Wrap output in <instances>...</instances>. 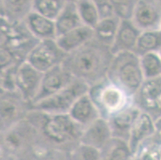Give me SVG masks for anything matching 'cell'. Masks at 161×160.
<instances>
[{
    "label": "cell",
    "mask_w": 161,
    "mask_h": 160,
    "mask_svg": "<svg viewBox=\"0 0 161 160\" xmlns=\"http://www.w3.org/2000/svg\"><path fill=\"white\" fill-rule=\"evenodd\" d=\"M112 138L108 120L99 118L83 129L80 143L101 150Z\"/></svg>",
    "instance_id": "obj_16"
},
{
    "label": "cell",
    "mask_w": 161,
    "mask_h": 160,
    "mask_svg": "<svg viewBox=\"0 0 161 160\" xmlns=\"http://www.w3.org/2000/svg\"><path fill=\"white\" fill-rule=\"evenodd\" d=\"M72 160H101L100 150L80 143L71 152Z\"/></svg>",
    "instance_id": "obj_31"
},
{
    "label": "cell",
    "mask_w": 161,
    "mask_h": 160,
    "mask_svg": "<svg viewBox=\"0 0 161 160\" xmlns=\"http://www.w3.org/2000/svg\"><path fill=\"white\" fill-rule=\"evenodd\" d=\"M67 54L58 46L55 39L41 40L27 56V60L33 67L46 73L63 63Z\"/></svg>",
    "instance_id": "obj_10"
},
{
    "label": "cell",
    "mask_w": 161,
    "mask_h": 160,
    "mask_svg": "<svg viewBox=\"0 0 161 160\" xmlns=\"http://www.w3.org/2000/svg\"><path fill=\"white\" fill-rule=\"evenodd\" d=\"M75 80V79L66 70L62 64L53 67L43 74L39 91L31 105L60 91Z\"/></svg>",
    "instance_id": "obj_11"
},
{
    "label": "cell",
    "mask_w": 161,
    "mask_h": 160,
    "mask_svg": "<svg viewBox=\"0 0 161 160\" xmlns=\"http://www.w3.org/2000/svg\"><path fill=\"white\" fill-rule=\"evenodd\" d=\"M68 114L83 129L95 120L101 118L99 111L91 99L88 93L82 95L75 102Z\"/></svg>",
    "instance_id": "obj_17"
},
{
    "label": "cell",
    "mask_w": 161,
    "mask_h": 160,
    "mask_svg": "<svg viewBox=\"0 0 161 160\" xmlns=\"http://www.w3.org/2000/svg\"><path fill=\"white\" fill-rule=\"evenodd\" d=\"M113 57L111 47L92 39L67 54L62 65L75 79L92 86L106 79Z\"/></svg>",
    "instance_id": "obj_2"
},
{
    "label": "cell",
    "mask_w": 161,
    "mask_h": 160,
    "mask_svg": "<svg viewBox=\"0 0 161 160\" xmlns=\"http://www.w3.org/2000/svg\"><path fill=\"white\" fill-rule=\"evenodd\" d=\"M33 11V0H1L0 18L10 22H22Z\"/></svg>",
    "instance_id": "obj_20"
},
{
    "label": "cell",
    "mask_w": 161,
    "mask_h": 160,
    "mask_svg": "<svg viewBox=\"0 0 161 160\" xmlns=\"http://www.w3.org/2000/svg\"><path fill=\"white\" fill-rule=\"evenodd\" d=\"M121 20L116 17L101 19L94 29V38L105 46L112 47Z\"/></svg>",
    "instance_id": "obj_23"
},
{
    "label": "cell",
    "mask_w": 161,
    "mask_h": 160,
    "mask_svg": "<svg viewBox=\"0 0 161 160\" xmlns=\"http://www.w3.org/2000/svg\"><path fill=\"white\" fill-rule=\"evenodd\" d=\"M26 119L37 131L39 144L50 151L71 153L80 144L83 128L68 114L31 110Z\"/></svg>",
    "instance_id": "obj_1"
},
{
    "label": "cell",
    "mask_w": 161,
    "mask_h": 160,
    "mask_svg": "<svg viewBox=\"0 0 161 160\" xmlns=\"http://www.w3.org/2000/svg\"><path fill=\"white\" fill-rule=\"evenodd\" d=\"M94 38V30L84 25L56 38L58 46L67 54L83 47Z\"/></svg>",
    "instance_id": "obj_19"
},
{
    "label": "cell",
    "mask_w": 161,
    "mask_h": 160,
    "mask_svg": "<svg viewBox=\"0 0 161 160\" xmlns=\"http://www.w3.org/2000/svg\"><path fill=\"white\" fill-rule=\"evenodd\" d=\"M141 31L131 20H121L111 51L114 55L122 52H133Z\"/></svg>",
    "instance_id": "obj_15"
},
{
    "label": "cell",
    "mask_w": 161,
    "mask_h": 160,
    "mask_svg": "<svg viewBox=\"0 0 161 160\" xmlns=\"http://www.w3.org/2000/svg\"><path fill=\"white\" fill-rule=\"evenodd\" d=\"M29 30L39 40L56 39L55 21L32 11L24 20Z\"/></svg>",
    "instance_id": "obj_22"
},
{
    "label": "cell",
    "mask_w": 161,
    "mask_h": 160,
    "mask_svg": "<svg viewBox=\"0 0 161 160\" xmlns=\"http://www.w3.org/2000/svg\"><path fill=\"white\" fill-rule=\"evenodd\" d=\"M155 126H156V131L159 132V134L161 135V117L155 122Z\"/></svg>",
    "instance_id": "obj_33"
},
{
    "label": "cell",
    "mask_w": 161,
    "mask_h": 160,
    "mask_svg": "<svg viewBox=\"0 0 161 160\" xmlns=\"http://www.w3.org/2000/svg\"><path fill=\"white\" fill-rule=\"evenodd\" d=\"M131 21L141 32L159 30L161 27L160 2L138 0Z\"/></svg>",
    "instance_id": "obj_12"
},
{
    "label": "cell",
    "mask_w": 161,
    "mask_h": 160,
    "mask_svg": "<svg viewBox=\"0 0 161 160\" xmlns=\"http://www.w3.org/2000/svg\"><path fill=\"white\" fill-rule=\"evenodd\" d=\"M88 95L101 118L108 120L131 104V99L108 78L90 86Z\"/></svg>",
    "instance_id": "obj_5"
},
{
    "label": "cell",
    "mask_w": 161,
    "mask_h": 160,
    "mask_svg": "<svg viewBox=\"0 0 161 160\" xmlns=\"http://www.w3.org/2000/svg\"><path fill=\"white\" fill-rule=\"evenodd\" d=\"M156 133V129L154 120L148 114L141 112L136 121L135 122L133 127H131L128 142L131 156L136 152L137 148L143 141Z\"/></svg>",
    "instance_id": "obj_18"
},
{
    "label": "cell",
    "mask_w": 161,
    "mask_h": 160,
    "mask_svg": "<svg viewBox=\"0 0 161 160\" xmlns=\"http://www.w3.org/2000/svg\"><path fill=\"white\" fill-rule=\"evenodd\" d=\"M76 3L83 25L94 30L100 21L94 0H77Z\"/></svg>",
    "instance_id": "obj_27"
},
{
    "label": "cell",
    "mask_w": 161,
    "mask_h": 160,
    "mask_svg": "<svg viewBox=\"0 0 161 160\" xmlns=\"http://www.w3.org/2000/svg\"><path fill=\"white\" fill-rule=\"evenodd\" d=\"M160 30H161V27H160Z\"/></svg>",
    "instance_id": "obj_37"
},
{
    "label": "cell",
    "mask_w": 161,
    "mask_h": 160,
    "mask_svg": "<svg viewBox=\"0 0 161 160\" xmlns=\"http://www.w3.org/2000/svg\"><path fill=\"white\" fill-rule=\"evenodd\" d=\"M31 103L18 91L0 90V131L26 119Z\"/></svg>",
    "instance_id": "obj_8"
},
{
    "label": "cell",
    "mask_w": 161,
    "mask_h": 160,
    "mask_svg": "<svg viewBox=\"0 0 161 160\" xmlns=\"http://www.w3.org/2000/svg\"><path fill=\"white\" fill-rule=\"evenodd\" d=\"M101 160H131L128 142L117 138L110 139L100 150Z\"/></svg>",
    "instance_id": "obj_24"
},
{
    "label": "cell",
    "mask_w": 161,
    "mask_h": 160,
    "mask_svg": "<svg viewBox=\"0 0 161 160\" xmlns=\"http://www.w3.org/2000/svg\"><path fill=\"white\" fill-rule=\"evenodd\" d=\"M0 21V48L9 51L19 62L26 61L40 40L32 35L24 21L10 22L1 18Z\"/></svg>",
    "instance_id": "obj_4"
},
{
    "label": "cell",
    "mask_w": 161,
    "mask_h": 160,
    "mask_svg": "<svg viewBox=\"0 0 161 160\" xmlns=\"http://www.w3.org/2000/svg\"><path fill=\"white\" fill-rule=\"evenodd\" d=\"M107 78L132 99L144 81L140 57L134 52L114 55Z\"/></svg>",
    "instance_id": "obj_3"
},
{
    "label": "cell",
    "mask_w": 161,
    "mask_h": 160,
    "mask_svg": "<svg viewBox=\"0 0 161 160\" xmlns=\"http://www.w3.org/2000/svg\"><path fill=\"white\" fill-rule=\"evenodd\" d=\"M159 2H160V3H161V1H159Z\"/></svg>",
    "instance_id": "obj_36"
},
{
    "label": "cell",
    "mask_w": 161,
    "mask_h": 160,
    "mask_svg": "<svg viewBox=\"0 0 161 160\" xmlns=\"http://www.w3.org/2000/svg\"><path fill=\"white\" fill-rule=\"evenodd\" d=\"M159 55H160V57H161V50H160V51L159 52Z\"/></svg>",
    "instance_id": "obj_35"
},
{
    "label": "cell",
    "mask_w": 161,
    "mask_h": 160,
    "mask_svg": "<svg viewBox=\"0 0 161 160\" xmlns=\"http://www.w3.org/2000/svg\"><path fill=\"white\" fill-rule=\"evenodd\" d=\"M55 23L56 38L83 26L75 0H67L65 7Z\"/></svg>",
    "instance_id": "obj_21"
},
{
    "label": "cell",
    "mask_w": 161,
    "mask_h": 160,
    "mask_svg": "<svg viewBox=\"0 0 161 160\" xmlns=\"http://www.w3.org/2000/svg\"><path fill=\"white\" fill-rule=\"evenodd\" d=\"M64 153L65 152H58V156H59V160H64Z\"/></svg>",
    "instance_id": "obj_34"
},
{
    "label": "cell",
    "mask_w": 161,
    "mask_h": 160,
    "mask_svg": "<svg viewBox=\"0 0 161 160\" xmlns=\"http://www.w3.org/2000/svg\"><path fill=\"white\" fill-rule=\"evenodd\" d=\"M94 1L97 7L100 20L115 16L113 5L111 0H94Z\"/></svg>",
    "instance_id": "obj_32"
},
{
    "label": "cell",
    "mask_w": 161,
    "mask_h": 160,
    "mask_svg": "<svg viewBox=\"0 0 161 160\" xmlns=\"http://www.w3.org/2000/svg\"><path fill=\"white\" fill-rule=\"evenodd\" d=\"M43 73L36 70L27 61L23 62L16 73V88L31 106L40 88Z\"/></svg>",
    "instance_id": "obj_13"
},
{
    "label": "cell",
    "mask_w": 161,
    "mask_h": 160,
    "mask_svg": "<svg viewBox=\"0 0 161 160\" xmlns=\"http://www.w3.org/2000/svg\"><path fill=\"white\" fill-rule=\"evenodd\" d=\"M144 79L161 76V57L158 52H150L140 57Z\"/></svg>",
    "instance_id": "obj_28"
},
{
    "label": "cell",
    "mask_w": 161,
    "mask_h": 160,
    "mask_svg": "<svg viewBox=\"0 0 161 160\" xmlns=\"http://www.w3.org/2000/svg\"><path fill=\"white\" fill-rule=\"evenodd\" d=\"M141 111L135 106L131 105L108 119L112 137L128 142L131 127L136 121Z\"/></svg>",
    "instance_id": "obj_14"
},
{
    "label": "cell",
    "mask_w": 161,
    "mask_h": 160,
    "mask_svg": "<svg viewBox=\"0 0 161 160\" xmlns=\"http://www.w3.org/2000/svg\"><path fill=\"white\" fill-rule=\"evenodd\" d=\"M161 50V30L141 32L136 47L133 52L139 57L150 52H158Z\"/></svg>",
    "instance_id": "obj_25"
},
{
    "label": "cell",
    "mask_w": 161,
    "mask_h": 160,
    "mask_svg": "<svg viewBox=\"0 0 161 160\" xmlns=\"http://www.w3.org/2000/svg\"><path fill=\"white\" fill-rule=\"evenodd\" d=\"M90 86L86 83L75 79L67 87L46 99L31 105V110L48 114H68L75 102L82 95L88 93Z\"/></svg>",
    "instance_id": "obj_7"
},
{
    "label": "cell",
    "mask_w": 161,
    "mask_h": 160,
    "mask_svg": "<svg viewBox=\"0 0 161 160\" xmlns=\"http://www.w3.org/2000/svg\"><path fill=\"white\" fill-rule=\"evenodd\" d=\"M132 105L148 114L155 122L161 117V76L144 79L131 99Z\"/></svg>",
    "instance_id": "obj_9"
},
{
    "label": "cell",
    "mask_w": 161,
    "mask_h": 160,
    "mask_svg": "<svg viewBox=\"0 0 161 160\" xmlns=\"http://www.w3.org/2000/svg\"><path fill=\"white\" fill-rule=\"evenodd\" d=\"M21 63L15 64L11 67L1 70L0 73V90L14 91H17L16 88V73Z\"/></svg>",
    "instance_id": "obj_30"
},
{
    "label": "cell",
    "mask_w": 161,
    "mask_h": 160,
    "mask_svg": "<svg viewBox=\"0 0 161 160\" xmlns=\"http://www.w3.org/2000/svg\"><path fill=\"white\" fill-rule=\"evenodd\" d=\"M39 143L35 127L27 119L0 132L1 151L9 155H24Z\"/></svg>",
    "instance_id": "obj_6"
},
{
    "label": "cell",
    "mask_w": 161,
    "mask_h": 160,
    "mask_svg": "<svg viewBox=\"0 0 161 160\" xmlns=\"http://www.w3.org/2000/svg\"><path fill=\"white\" fill-rule=\"evenodd\" d=\"M66 3L67 0H33V11L48 19L55 21Z\"/></svg>",
    "instance_id": "obj_26"
},
{
    "label": "cell",
    "mask_w": 161,
    "mask_h": 160,
    "mask_svg": "<svg viewBox=\"0 0 161 160\" xmlns=\"http://www.w3.org/2000/svg\"><path fill=\"white\" fill-rule=\"evenodd\" d=\"M115 16L120 20H131L138 0H111Z\"/></svg>",
    "instance_id": "obj_29"
}]
</instances>
